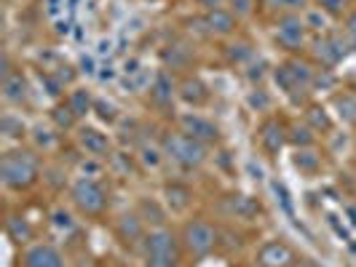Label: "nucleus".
Masks as SVG:
<instances>
[{
    "label": "nucleus",
    "mask_w": 356,
    "mask_h": 267,
    "mask_svg": "<svg viewBox=\"0 0 356 267\" xmlns=\"http://www.w3.org/2000/svg\"><path fill=\"white\" fill-rule=\"evenodd\" d=\"M40 174H43V169H40V153H35L33 147L8 150L0 158V182L8 190H14V193H24V190L35 187Z\"/></svg>",
    "instance_id": "f257e3e1"
},
{
    "label": "nucleus",
    "mask_w": 356,
    "mask_h": 267,
    "mask_svg": "<svg viewBox=\"0 0 356 267\" xmlns=\"http://www.w3.org/2000/svg\"><path fill=\"white\" fill-rule=\"evenodd\" d=\"M161 147L166 153V160H172L179 171H198L209 160V147L179 131L177 126L161 134Z\"/></svg>",
    "instance_id": "f03ea898"
},
{
    "label": "nucleus",
    "mask_w": 356,
    "mask_h": 267,
    "mask_svg": "<svg viewBox=\"0 0 356 267\" xmlns=\"http://www.w3.org/2000/svg\"><path fill=\"white\" fill-rule=\"evenodd\" d=\"M70 203L81 216L99 219L110 209V193L107 187L94 177H78L70 184Z\"/></svg>",
    "instance_id": "7ed1b4c3"
},
{
    "label": "nucleus",
    "mask_w": 356,
    "mask_h": 267,
    "mask_svg": "<svg viewBox=\"0 0 356 267\" xmlns=\"http://www.w3.org/2000/svg\"><path fill=\"white\" fill-rule=\"evenodd\" d=\"M179 241H182V251L191 259H207L214 249L220 246V230L214 227L209 219L204 216H193L179 227Z\"/></svg>",
    "instance_id": "20e7f679"
},
{
    "label": "nucleus",
    "mask_w": 356,
    "mask_h": 267,
    "mask_svg": "<svg viewBox=\"0 0 356 267\" xmlns=\"http://www.w3.org/2000/svg\"><path fill=\"white\" fill-rule=\"evenodd\" d=\"M273 40L279 49H284L289 56L300 53L303 49L311 46V30L305 24L303 14H286L273 21Z\"/></svg>",
    "instance_id": "39448f33"
},
{
    "label": "nucleus",
    "mask_w": 356,
    "mask_h": 267,
    "mask_svg": "<svg viewBox=\"0 0 356 267\" xmlns=\"http://www.w3.org/2000/svg\"><path fill=\"white\" fill-rule=\"evenodd\" d=\"M308 49H311V56H314L316 67H321V70H335L340 62L346 59L351 43H348V37L343 35V33H321L319 37L311 40Z\"/></svg>",
    "instance_id": "423d86ee"
},
{
    "label": "nucleus",
    "mask_w": 356,
    "mask_h": 267,
    "mask_svg": "<svg viewBox=\"0 0 356 267\" xmlns=\"http://www.w3.org/2000/svg\"><path fill=\"white\" fill-rule=\"evenodd\" d=\"M143 254L145 257H161V259H182V241H179V232L172 230L169 225H161V227H150L145 232L143 241Z\"/></svg>",
    "instance_id": "0eeeda50"
},
{
    "label": "nucleus",
    "mask_w": 356,
    "mask_h": 267,
    "mask_svg": "<svg viewBox=\"0 0 356 267\" xmlns=\"http://www.w3.org/2000/svg\"><path fill=\"white\" fill-rule=\"evenodd\" d=\"M175 123H177L179 131H185L188 137H193V139H198V142L207 144V147L222 142L220 126L214 123L212 118L201 115V112H179L177 118H175Z\"/></svg>",
    "instance_id": "6e6552de"
},
{
    "label": "nucleus",
    "mask_w": 356,
    "mask_h": 267,
    "mask_svg": "<svg viewBox=\"0 0 356 267\" xmlns=\"http://www.w3.org/2000/svg\"><path fill=\"white\" fill-rule=\"evenodd\" d=\"M75 144H78V150L86 158L107 160L113 155V139H110V134H105L97 126H86V123L78 126L75 128Z\"/></svg>",
    "instance_id": "1a4fd4ad"
},
{
    "label": "nucleus",
    "mask_w": 356,
    "mask_h": 267,
    "mask_svg": "<svg viewBox=\"0 0 356 267\" xmlns=\"http://www.w3.org/2000/svg\"><path fill=\"white\" fill-rule=\"evenodd\" d=\"M295 265H300V257L282 238L266 241V243H260L257 251H254V267H295Z\"/></svg>",
    "instance_id": "9d476101"
},
{
    "label": "nucleus",
    "mask_w": 356,
    "mask_h": 267,
    "mask_svg": "<svg viewBox=\"0 0 356 267\" xmlns=\"http://www.w3.org/2000/svg\"><path fill=\"white\" fill-rule=\"evenodd\" d=\"M286 128H289V123L276 118V115H268V118L260 121V126H257V144H260V150L266 153L268 158H276L289 144Z\"/></svg>",
    "instance_id": "9b49d317"
},
{
    "label": "nucleus",
    "mask_w": 356,
    "mask_h": 267,
    "mask_svg": "<svg viewBox=\"0 0 356 267\" xmlns=\"http://www.w3.org/2000/svg\"><path fill=\"white\" fill-rule=\"evenodd\" d=\"M198 27H201V33L207 37H233L236 35V30H238V19L233 17L228 8H217V11H207V14H201L196 17Z\"/></svg>",
    "instance_id": "f8f14e48"
},
{
    "label": "nucleus",
    "mask_w": 356,
    "mask_h": 267,
    "mask_svg": "<svg viewBox=\"0 0 356 267\" xmlns=\"http://www.w3.org/2000/svg\"><path fill=\"white\" fill-rule=\"evenodd\" d=\"M177 99L182 105L193 107V110H201L212 102V89L204 83V78L198 75H182L177 80Z\"/></svg>",
    "instance_id": "ddd939ff"
},
{
    "label": "nucleus",
    "mask_w": 356,
    "mask_h": 267,
    "mask_svg": "<svg viewBox=\"0 0 356 267\" xmlns=\"http://www.w3.org/2000/svg\"><path fill=\"white\" fill-rule=\"evenodd\" d=\"M193 187L188 184V182H179V179H172V182H166L163 184V206H166V212L175 214V216H185V214L191 212V206H193Z\"/></svg>",
    "instance_id": "4468645a"
},
{
    "label": "nucleus",
    "mask_w": 356,
    "mask_h": 267,
    "mask_svg": "<svg viewBox=\"0 0 356 267\" xmlns=\"http://www.w3.org/2000/svg\"><path fill=\"white\" fill-rule=\"evenodd\" d=\"M147 99L156 110H169L177 99V80L172 70H159L156 78L150 80V89H147Z\"/></svg>",
    "instance_id": "2eb2a0df"
},
{
    "label": "nucleus",
    "mask_w": 356,
    "mask_h": 267,
    "mask_svg": "<svg viewBox=\"0 0 356 267\" xmlns=\"http://www.w3.org/2000/svg\"><path fill=\"white\" fill-rule=\"evenodd\" d=\"M65 254L54 243H30L22 251L19 267H65Z\"/></svg>",
    "instance_id": "dca6fc26"
},
{
    "label": "nucleus",
    "mask_w": 356,
    "mask_h": 267,
    "mask_svg": "<svg viewBox=\"0 0 356 267\" xmlns=\"http://www.w3.org/2000/svg\"><path fill=\"white\" fill-rule=\"evenodd\" d=\"M145 232H147V225L143 222V216L134 212H126L118 216V222H115V238L129 246V249H140L145 241Z\"/></svg>",
    "instance_id": "f3484780"
},
{
    "label": "nucleus",
    "mask_w": 356,
    "mask_h": 267,
    "mask_svg": "<svg viewBox=\"0 0 356 267\" xmlns=\"http://www.w3.org/2000/svg\"><path fill=\"white\" fill-rule=\"evenodd\" d=\"M3 83H0V91H3V102L6 105H24L27 96H30V89H27V80L22 78V72L11 70L8 67V59H3Z\"/></svg>",
    "instance_id": "a211bd4d"
},
{
    "label": "nucleus",
    "mask_w": 356,
    "mask_h": 267,
    "mask_svg": "<svg viewBox=\"0 0 356 267\" xmlns=\"http://www.w3.org/2000/svg\"><path fill=\"white\" fill-rule=\"evenodd\" d=\"M225 212L236 216V219H257L263 214V203L257 198L244 196V193H233V196L225 198Z\"/></svg>",
    "instance_id": "6ab92c4d"
},
{
    "label": "nucleus",
    "mask_w": 356,
    "mask_h": 267,
    "mask_svg": "<svg viewBox=\"0 0 356 267\" xmlns=\"http://www.w3.org/2000/svg\"><path fill=\"white\" fill-rule=\"evenodd\" d=\"M30 142H33V150L35 153H43V155H49L54 153L59 144H62V131L59 128H54L51 123H38L30 128Z\"/></svg>",
    "instance_id": "aec40b11"
},
{
    "label": "nucleus",
    "mask_w": 356,
    "mask_h": 267,
    "mask_svg": "<svg viewBox=\"0 0 356 267\" xmlns=\"http://www.w3.org/2000/svg\"><path fill=\"white\" fill-rule=\"evenodd\" d=\"M222 56H225V64H231V67H238V70H244L250 62L257 59V49L252 46L250 40H231L225 49H222Z\"/></svg>",
    "instance_id": "412c9836"
},
{
    "label": "nucleus",
    "mask_w": 356,
    "mask_h": 267,
    "mask_svg": "<svg viewBox=\"0 0 356 267\" xmlns=\"http://www.w3.org/2000/svg\"><path fill=\"white\" fill-rule=\"evenodd\" d=\"M137 163L143 171H161L166 163V153L159 142H140L137 144Z\"/></svg>",
    "instance_id": "4be33fe9"
},
{
    "label": "nucleus",
    "mask_w": 356,
    "mask_h": 267,
    "mask_svg": "<svg viewBox=\"0 0 356 267\" xmlns=\"http://www.w3.org/2000/svg\"><path fill=\"white\" fill-rule=\"evenodd\" d=\"M6 235H8L14 243H19V246H30V243L35 241V227L30 225L27 216L11 214V216L6 219Z\"/></svg>",
    "instance_id": "5701e85b"
},
{
    "label": "nucleus",
    "mask_w": 356,
    "mask_h": 267,
    "mask_svg": "<svg viewBox=\"0 0 356 267\" xmlns=\"http://www.w3.org/2000/svg\"><path fill=\"white\" fill-rule=\"evenodd\" d=\"M292 166H295L303 177L314 179L321 171L324 160H321V155L316 153V147H305V150H295V155H292Z\"/></svg>",
    "instance_id": "b1692460"
},
{
    "label": "nucleus",
    "mask_w": 356,
    "mask_h": 267,
    "mask_svg": "<svg viewBox=\"0 0 356 267\" xmlns=\"http://www.w3.org/2000/svg\"><path fill=\"white\" fill-rule=\"evenodd\" d=\"M65 102L70 105V110L83 121L86 115H91L94 112V102H97V96L91 94L86 86H75V89L67 91V96H65Z\"/></svg>",
    "instance_id": "393cba45"
},
{
    "label": "nucleus",
    "mask_w": 356,
    "mask_h": 267,
    "mask_svg": "<svg viewBox=\"0 0 356 267\" xmlns=\"http://www.w3.org/2000/svg\"><path fill=\"white\" fill-rule=\"evenodd\" d=\"M137 214L143 216V222L147 225V230L150 227H161V225H166V206H163V200H153V198H143L140 203H137Z\"/></svg>",
    "instance_id": "a878e982"
},
{
    "label": "nucleus",
    "mask_w": 356,
    "mask_h": 267,
    "mask_svg": "<svg viewBox=\"0 0 356 267\" xmlns=\"http://www.w3.org/2000/svg\"><path fill=\"white\" fill-rule=\"evenodd\" d=\"M49 123H51L54 128H59L62 134H67V131H75V128L81 126V118H78V115L70 110V105L62 99V102H56V105L51 107V112H49Z\"/></svg>",
    "instance_id": "bb28decb"
},
{
    "label": "nucleus",
    "mask_w": 356,
    "mask_h": 267,
    "mask_svg": "<svg viewBox=\"0 0 356 267\" xmlns=\"http://www.w3.org/2000/svg\"><path fill=\"white\" fill-rule=\"evenodd\" d=\"M161 59H163V64L172 67V70H185V67L193 62V49H191L188 43H172V46H166V49L161 51Z\"/></svg>",
    "instance_id": "cd10ccee"
},
{
    "label": "nucleus",
    "mask_w": 356,
    "mask_h": 267,
    "mask_svg": "<svg viewBox=\"0 0 356 267\" xmlns=\"http://www.w3.org/2000/svg\"><path fill=\"white\" fill-rule=\"evenodd\" d=\"M286 137H289V144H292L295 150L316 147V139H319V134H316L311 126L305 123V121H292V123H289V128H286Z\"/></svg>",
    "instance_id": "c85d7f7f"
},
{
    "label": "nucleus",
    "mask_w": 356,
    "mask_h": 267,
    "mask_svg": "<svg viewBox=\"0 0 356 267\" xmlns=\"http://www.w3.org/2000/svg\"><path fill=\"white\" fill-rule=\"evenodd\" d=\"M303 121L311 126L316 134H330V131H332V126H335L332 123V115L327 112V107L314 105V102H311V105H305Z\"/></svg>",
    "instance_id": "c756f323"
},
{
    "label": "nucleus",
    "mask_w": 356,
    "mask_h": 267,
    "mask_svg": "<svg viewBox=\"0 0 356 267\" xmlns=\"http://www.w3.org/2000/svg\"><path fill=\"white\" fill-rule=\"evenodd\" d=\"M260 6L273 14V19L286 14H305L311 8V0H260Z\"/></svg>",
    "instance_id": "7c9ffc66"
},
{
    "label": "nucleus",
    "mask_w": 356,
    "mask_h": 267,
    "mask_svg": "<svg viewBox=\"0 0 356 267\" xmlns=\"http://www.w3.org/2000/svg\"><path fill=\"white\" fill-rule=\"evenodd\" d=\"M332 105L338 110V118L343 123L356 126V94L354 91H338L332 96Z\"/></svg>",
    "instance_id": "2f4dec72"
},
{
    "label": "nucleus",
    "mask_w": 356,
    "mask_h": 267,
    "mask_svg": "<svg viewBox=\"0 0 356 267\" xmlns=\"http://www.w3.org/2000/svg\"><path fill=\"white\" fill-rule=\"evenodd\" d=\"M270 72H273V67L268 64L263 56H257L254 62H250V64L244 67V78L250 80L252 86H263V80H266Z\"/></svg>",
    "instance_id": "473e14b6"
},
{
    "label": "nucleus",
    "mask_w": 356,
    "mask_h": 267,
    "mask_svg": "<svg viewBox=\"0 0 356 267\" xmlns=\"http://www.w3.org/2000/svg\"><path fill=\"white\" fill-rule=\"evenodd\" d=\"M319 11H324L330 19H343L351 11V0H311Z\"/></svg>",
    "instance_id": "72a5a7b5"
},
{
    "label": "nucleus",
    "mask_w": 356,
    "mask_h": 267,
    "mask_svg": "<svg viewBox=\"0 0 356 267\" xmlns=\"http://www.w3.org/2000/svg\"><path fill=\"white\" fill-rule=\"evenodd\" d=\"M247 105H250L254 112H270V107H273V96H270L263 86H252V91L247 94Z\"/></svg>",
    "instance_id": "f704fd0d"
},
{
    "label": "nucleus",
    "mask_w": 356,
    "mask_h": 267,
    "mask_svg": "<svg viewBox=\"0 0 356 267\" xmlns=\"http://www.w3.org/2000/svg\"><path fill=\"white\" fill-rule=\"evenodd\" d=\"M225 8H228L236 19H250V17H254V11L260 8V0H225Z\"/></svg>",
    "instance_id": "c9c22d12"
},
{
    "label": "nucleus",
    "mask_w": 356,
    "mask_h": 267,
    "mask_svg": "<svg viewBox=\"0 0 356 267\" xmlns=\"http://www.w3.org/2000/svg\"><path fill=\"white\" fill-rule=\"evenodd\" d=\"M94 112H97V118L107 126L121 121V110L113 105V102H107V99H97V102H94Z\"/></svg>",
    "instance_id": "e433bc0d"
},
{
    "label": "nucleus",
    "mask_w": 356,
    "mask_h": 267,
    "mask_svg": "<svg viewBox=\"0 0 356 267\" xmlns=\"http://www.w3.org/2000/svg\"><path fill=\"white\" fill-rule=\"evenodd\" d=\"M3 134H6L8 139H24L27 126L22 123V118H17L14 112H6V115H3Z\"/></svg>",
    "instance_id": "4c0bfd02"
},
{
    "label": "nucleus",
    "mask_w": 356,
    "mask_h": 267,
    "mask_svg": "<svg viewBox=\"0 0 356 267\" xmlns=\"http://www.w3.org/2000/svg\"><path fill=\"white\" fill-rule=\"evenodd\" d=\"M343 35L348 37L351 46H356V8H351V11L343 17Z\"/></svg>",
    "instance_id": "58836bf2"
},
{
    "label": "nucleus",
    "mask_w": 356,
    "mask_h": 267,
    "mask_svg": "<svg viewBox=\"0 0 356 267\" xmlns=\"http://www.w3.org/2000/svg\"><path fill=\"white\" fill-rule=\"evenodd\" d=\"M143 267H179L177 259H161V257H143Z\"/></svg>",
    "instance_id": "ea45409f"
},
{
    "label": "nucleus",
    "mask_w": 356,
    "mask_h": 267,
    "mask_svg": "<svg viewBox=\"0 0 356 267\" xmlns=\"http://www.w3.org/2000/svg\"><path fill=\"white\" fill-rule=\"evenodd\" d=\"M198 11L207 14V11H217V8H225V0H196Z\"/></svg>",
    "instance_id": "a19ab883"
},
{
    "label": "nucleus",
    "mask_w": 356,
    "mask_h": 267,
    "mask_svg": "<svg viewBox=\"0 0 356 267\" xmlns=\"http://www.w3.org/2000/svg\"><path fill=\"white\" fill-rule=\"evenodd\" d=\"M295 267H303V265H295Z\"/></svg>",
    "instance_id": "79ce46f5"
}]
</instances>
